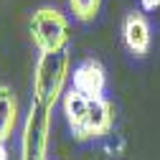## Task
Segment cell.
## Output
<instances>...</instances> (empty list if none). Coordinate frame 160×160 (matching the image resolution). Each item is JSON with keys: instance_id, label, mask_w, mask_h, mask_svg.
Returning <instances> with one entry per match:
<instances>
[{"instance_id": "cell-12", "label": "cell", "mask_w": 160, "mask_h": 160, "mask_svg": "<svg viewBox=\"0 0 160 160\" xmlns=\"http://www.w3.org/2000/svg\"><path fill=\"white\" fill-rule=\"evenodd\" d=\"M3 150H5V140L0 137V152H3Z\"/></svg>"}, {"instance_id": "cell-5", "label": "cell", "mask_w": 160, "mask_h": 160, "mask_svg": "<svg viewBox=\"0 0 160 160\" xmlns=\"http://www.w3.org/2000/svg\"><path fill=\"white\" fill-rule=\"evenodd\" d=\"M71 89H76L79 94H84L89 99H102L104 89H107V74L104 66L97 58H84L71 74Z\"/></svg>"}, {"instance_id": "cell-2", "label": "cell", "mask_w": 160, "mask_h": 160, "mask_svg": "<svg viewBox=\"0 0 160 160\" xmlns=\"http://www.w3.org/2000/svg\"><path fill=\"white\" fill-rule=\"evenodd\" d=\"M31 38L41 53H58L66 51L71 41V21L58 8H38L31 15Z\"/></svg>"}, {"instance_id": "cell-1", "label": "cell", "mask_w": 160, "mask_h": 160, "mask_svg": "<svg viewBox=\"0 0 160 160\" xmlns=\"http://www.w3.org/2000/svg\"><path fill=\"white\" fill-rule=\"evenodd\" d=\"M69 48L58 53H41L33 69V102L53 109L56 102L66 94L69 82Z\"/></svg>"}, {"instance_id": "cell-10", "label": "cell", "mask_w": 160, "mask_h": 160, "mask_svg": "<svg viewBox=\"0 0 160 160\" xmlns=\"http://www.w3.org/2000/svg\"><path fill=\"white\" fill-rule=\"evenodd\" d=\"M140 5H142V10L152 13V10H158V8H160V0H140Z\"/></svg>"}, {"instance_id": "cell-6", "label": "cell", "mask_w": 160, "mask_h": 160, "mask_svg": "<svg viewBox=\"0 0 160 160\" xmlns=\"http://www.w3.org/2000/svg\"><path fill=\"white\" fill-rule=\"evenodd\" d=\"M122 41L125 46L130 48L132 56H145L150 51V43H152V36H150V23L145 13H130L122 23Z\"/></svg>"}, {"instance_id": "cell-4", "label": "cell", "mask_w": 160, "mask_h": 160, "mask_svg": "<svg viewBox=\"0 0 160 160\" xmlns=\"http://www.w3.org/2000/svg\"><path fill=\"white\" fill-rule=\"evenodd\" d=\"M114 127V104L109 102L107 97L102 99H92L89 112L84 117L82 127L76 132H71L79 142H87V140H99V137H109Z\"/></svg>"}, {"instance_id": "cell-11", "label": "cell", "mask_w": 160, "mask_h": 160, "mask_svg": "<svg viewBox=\"0 0 160 160\" xmlns=\"http://www.w3.org/2000/svg\"><path fill=\"white\" fill-rule=\"evenodd\" d=\"M0 160H10V158H8V150H3V152H0Z\"/></svg>"}, {"instance_id": "cell-8", "label": "cell", "mask_w": 160, "mask_h": 160, "mask_svg": "<svg viewBox=\"0 0 160 160\" xmlns=\"http://www.w3.org/2000/svg\"><path fill=\"white\" fill-rule=\"evenodd\" d=\"M89 104H92V99L84 97V94H79L76 89H66V94L61 97V109H64L66 125H69L71 132H76L79 127H82L84 117L89 112Z\"/></svg>"}, {"instance_id": "cell-3", "label": "cell", "mask_w": 160, "mask_h": 160, "mask_svg": "<svg viewBox=\"0 0 160 160\" xmlns=\"http://www.w3.org/2000/svg\"><path fill=\"white\" fill-rule=\"evenodd\" d=\"M51 135V109L31 102L21 130V160H46Z\"/></svg>"}, {"instance_id": "cell-7", "label": "cell", "mask_w": 160, "mask_h": 160, "mask_svg": "<svg viewBox=\"0 0 160 160\" xmlns=\"http://www.w3.org/2000/svg\"><path fill=\"white\" fill-rule=\"evenodd\" d=\"M18 117H21V104L18 97L8 84H0V137L10 140L15 127H18Z\"/></svg>"}, {"instance_id": "cell-9", "label": "cell", "mask_w": 160, "mask_h": 160, "mask_svg": "<svg viewBox=\"0 0 160 160\" xmlns=\"http://www.w3.org/2000/svg\"><path fill=\"white\" fill-rule=\"evenodd\" d=\"M69 10L74 13L76 21L92 23L102 10V0H69Z\"/></svg>"}]
</instances>
